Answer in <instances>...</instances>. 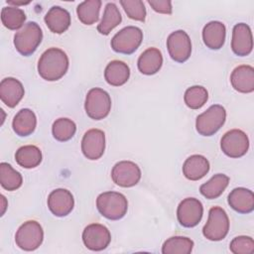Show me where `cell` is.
Listing matches in <instances>:
<instances>
[{
	"label": "cell",
	"instance_id": "cell-1",
	"mask_svg": "<svg viewBox=\"0 0 254 254\" xmlns=\"http://www.w3.org/2000/svg\"><path fill=\"white\" fill-rule=\"evenodd\" d=\"M68 58L59 48H50L45 51L38 62L40 76L48 81L61 79L68 69Z\"/></svg>",
	"mask_w": 254,
	"mask_h": 254
},
{
	"label": "cell",
	"instance_id": "cell-2",
	"mask_svg": "<svg viewBox=\"0 0 254 254\" xmlns=\"http://www.w3.org/2000/svg\"><path fill=\"white\" fill-rule=\"evenodd\" d=\"M99 213L107 219L119 220L128 210V201L124 194L117 191H104L96 198Z\"/></svg>",
	"mask_w": 254,
	"mask_h": 254
},
{
	"label": "cell",
	"instance_id": "cell-3",
	"mask_svg": "<svg viewBox=\"0 0 254 254\" xmlns=\"http://www.w3.org/2000/svg\"><path fill=\"white\" fill-rule=\"evenodd\" d=\"M43 40V32L36 22L26 23L14 36L16 50L25 57L31 56L40 46Z\"/></svg>",
	"mask_w": 254,
	"mask_h": 254
},
{
	"label": "cell",
	"instance_id": "cell-4",
	"mask_svg": "<svg viewBox=\"0 0 254 254\" xmlns=\"http://www.w3.org/2000/svg\"><path fill=\"white\" fill-rule=\"evenodd\" d=\"M225 119V108L222 105L213 104L196 117V131L202 136H212L223 126Z\"/></svg>",
	"mask_w": 254,
	"mask_h": 254
},
{
	"label": "cell",
	"instance_id": "cell-5",
	"mask_svg": "<svg viewBox=\"0 0 254 254\" xmlns=\"http://www.w3.org/2000/svg\"><path fill=\"white\" fill-rule=\"evenodd\" d=\"M229 231V218L220 206H213L208 211V219L202 228L203 236L211 241H220Z\"/></svg>",
	"mask_w": 254,
	"mask_h": 254
},
{
	"label": "cell",
	"instance_id": "cell-6",
	"mask_svg": "<svg viewBox=\"0 0 254 254\" xmlns=\"http://www.w3.org/2000/svg\"><path fill=\"white\" fill-rule=\"evenodd\" d=\"M143 41V32L135 26H127L118 31L111 39V48L114 52L131 55L141 45Z\"/></svg>",
	"mask_w": 254,
	"mask_h": 254
},
{
	"label": "cell",
	"instance_id": "cell-7",
	"mask_svg": "<svg viewBox=\"0 0 254 254\" xmlns=\"http://www.w3.org/2000/svg\"><path fill=\"white\" fill-rule=\"evenodd\" d=\"M84 109L87 116L93 120L105 118L111 109L110 95L102 88H91L86 94Z\"/></svg>",
	"mask_w": 254,
	"mask_h": 254
},
{
	"label": "cell",
	"instance_id": "cell-8",
	"mask_svg": "<svg viewBox=\"0 0 254 254\" xmlns=\"http://www.w3.org/2000/svg\"><path fill=\"white\" fill-rule=\"evenodd\" d=\"M44 240V230L41 224L35 220L24 222L15 234V242L19 248L25 251L38 249Z\"/></svg>",
	"mask_w": 254,
	"mask_h": 254
},
{
	"label": "cell",
	"instance_id": "cell-9",
	"mask_svg": "<svg viewBox=\"0 0 254 254\" xmlns=\"http://www.w3.org/2000/svg\"><path fill=\"white\" fill-rule=\"evenodd\" d=\"M220 148L230 158H240L249 149V139L245 132L239 129L227 131L221 138Z\"/></svg>",
	"mask_w": 254,
	"mask_h": 254
},
{
	"label": "cell",
	"instance_id": "cell-10",
	"mask_svg": "<svg viewBox=\"0 0 254 254\" xmlns=\"http://www.w3.org/2000/svg\"><path fill=\"white\" fill-rule=\"evenodd\" d=\"M203 214V206L199 199L195 197H187L183 199L177 209V217L180 224L184 227L196 226Z\"/></svg>",
	"mask_w": 254,
	"mask_h": 254
},
{
	"label": "cell",
	"instance_id": "cell-11",
	"mask_svg": "<svg viewBox=\"0 0 254 254\" xmlns=\"http://www.w3.org/2000/svg\"><path fill=\"white\" fill-rule=\"evenodd\" d=\"M167 49L172 60L185 63L191 54V42L189 35L183 30L171 33L167 39Z\"/></svg>",
	"mask_w": 254,
	"mask_h": 254
},
{
	"label": "cell",
	"instance_id": "cell-12",
	"mask_svg": "<svg viewBox=\"0 0 254 254\" xmlns=\"http://www.w3.org/2000/svg\"><path fill=\"white\" fill-rule=\"evenodd\" d=\"M141 175L138 165L131 161H120L114 165L111 171L112 181L122 188H131L137 185Z\"/></svg>",
	"mask_w": 254,
	"mask_h": 254
},
{
	"label": "cell",
	"instance_id": "cell-13",
	"mask_svg": "<svg viewBox=\"0 0 254 254\" xmlns=\"http://www.w3.org/2000/svg\"><path fill=\"white\" fill-rule=\"evenodd\" d=\"M84 246L92 251H101L107 248L111 241V234L108 228L99 223L87 225L82 232Z\"/></svg>",
	"mask_w": 254,
	"mask_h": 254
},
{
	"label": "cell",
	"instance_id": "cell-14",
	"mask_svg": "<svg viewBox=\"0 0 254 254\" xmlns=\"http://www.w3.org/2000/svg\"><path fill=\"white\" fill-rule=\"evenodd\" d=\"M105 150V134L100 129H89L81 140V151L88 160H98Z\"/></svg>",
	"mask_w": 254,
	"mask_h": 254
},
{
	"label": "cell",
	"instance_id": "cell-15",
	"mask_svg": "<svg viewBox=\"0 0 254 254\" xmlns=\"http://www.w3.org/2000/svg\"><path fill=\"white\" fill-rule=\"evenodd\" d=\"M253 49V37L250 27L245 23H238L233 27L231 50L239 57H246Z\"/></svg>",
	"mask_w": 254,
	"mask_h": 254
},
{
	"label": "cell",
	"instance_id": "cell-16",
	"mask_svg": "<svg viewBox=\"0 0 254 254\" xmlns=\"http://www.w3.org/2000/svg\"><path fill=\"white\" fill-rule=\"evenodd\" d=\"M73 206V195L65 189H56L48 196V207L51 212L58 217L69 214Z\"/></svg>",
	"mask_w": 254,
	"mask_h": 254
},
{
	"label": "cell",
	"instance_id": "cell-17",
	"mask_svg": "<svg viewBox=\"0 0 254 254\" xmlns=\"http://www.w3.org/2000/svg\"><path fill=\"white\" fill-rule=\"evenodd\" d=\"M25 89L21 81L14 77H6L0 82V98L10 108L15 107L23 98Z\"/></svg>",
	"mask_w": 254,
	"mask_h": 254
},
{
	"label": "cell",
	"instance_id": "cell-18",
	"mask_svg": "<svg viewBox=\"0 0 254 254\" xmlns=\"http://www.w3.org/2000/svg\"><path fill=\"white\" fill-rule=\"evenodd\" d=\"M232 87L241 93L254 91V68L248 64L236 66L230 75Z\"/></svg>",
	"mask_w": 254,
	"mask_h": 254
},
{
	"label": "cell",
	"instance_id": "cell-19",
	"mask_svg": "<svg viewBox=\"0 0 254 254\" xmlns=\"http://www.w3.org/2000/svg\"><path fill=\"white\" fill-rule=\"evenodd\" d=\"M228 204L238 213L247 214L254 209V193L246 188H235L228 194Z\"/></svg>",
	"mask_w": 254,
	"mask_h": 254
},
{
	"label": "cell",
	"instance_id": "cell-20",
	"mask_svg": "<svg viewBox=\"0 0 254 254\" xmlns=\"http://www.w3.org/2000/svg\"><path fill=\"white\" fill-rule=\"evenodd\" d=\"M226 28L219 21L208 22L202 30V40L204 45L210 50H219L225 42Z\"/></svg>",
	"mask_w": 254,
	"mask_h": 254
},
{
	"label": "cell",
	"instance_id": "cell-21",
	"mask_svg": "<svg viewBox=\"0 0 254 254\" xmlns=\"http://www.w3.org/2000/svg\"><path fill=\"white\" fill-rule=\"evenodd\" d=\"M45 23L51 32L63 34L70 26V14L64 8L53 6L45 15Z\"/></svg>",
	"mask_w": 254,
	"mask_h": 254
},
{
	"label": "cell",
	"instance_id": "cell-22",
	"mask_svg": "<svg viewBox=\"0 0 254 254\" xmlns=\"http://www.w3.org/2000/svg\"><path fill=\"white\" fill-rule=\"evenodd\" d=\"M138 69L141 73L152 75L157 73L163 64V56L157 48H149L145 50L138 59Z\"/></svg>",
	"mask_w": 254,
	"mask_h": 254
},
{
	"label": "cell",
	"instance_id": "cell-23",
	"mask_svg": "<svg viewBox=\"0 0 254 254\" xmlns=\"http://www.w3.org/2000/svg\"><path fill=\"white\" fill-rule=\"evenodd\" d=\"M209 171L208 160L201 155L190 156L183 165V174L190 181L202 179Z\"/></svg>",
	"mask_w": 254,
	"mask_h": 254
},
{
	"label": "cell",
	"instance_id": "cell-24",
	"mask_svg": "<svg viewBox=\"0 0 254 254\" xmlns=\"http://www.w3.org/2000/svg\"><path fill=\"white\" fill-rule=\"evenodd\" d=\"M37 126V117L34 111L29 108L21 109L15 116L12 122L14 132L21 137L31 135Z\"/></svg>",
	"mask_w": 254,
	"mask_h": 254
},
{
	"label": "cell",
	"instance_id": "cell-25",
	"mask_svg": "<svg viewBox=\"0 0 254 254\" xmlns=\"http://www.w3.org/2000/svg\"><path fill=\"white\" fill-rule=\"evenodd\" d=\"M130 76V68L122 61H111L105 67L104 78L112 86H121L127 82Z\"/></svg>",
	"mask_w": 254,
	"mask_h": 254
},
{
	"label": "cell",
	"instance_id": "cell-26",
	"mask_svg": "<svg viewBox=\"0 0 254 254\" xmlns=\"http://www.w3.org/2000/svg\"><path fill=\"white\" fill-rule=\"evenodd\" d=\"M17 164L25 169L38 167L42 162V152L35 145H26L20 147L15 154Z\"/></svg>",
	"mask_w": 254,
	"mask_h": 254
},
{
	"label": "cell",
	"instance_id": "cell-27",
	"mask_svg": "<svg viewBox=\"0 0 254 254\" xmlns=\"http://www.w3.org/2000/svg\"><path fill=\"white\" fill-rule=\"evenodd\" d=\"M229 184V178L224 174H216L199 188L200 193L207 199L219 197Z\"/></svg>",
	"mask_w": 254,
	"mask_h": 254
},
{
	"label": "cell",
	"instance_id": "cell-28",
	"mask_svg": "<svg viewBox=\"0 0 254 254\" xmlns=\"http://www.w3.org/2000/svg\"><path fill=\"white\" fill-rule=\"evenodd\" d=\"M122 21V16L115 3L109 2L104 8V13L100 23L97 26V31L101 35H108Z\"/></svg>",
	"mask_w": 254,
	"mask_h": 254
},
{
	"label": "cell",
	"instance_id": "cell-29",
	"mask_svg": "<svg viewBox=\"0 0 254 254\" xmlns=\"http://www.w3.org/2000/svg\"><path fill=\"white\" fill-rule=\"evenodd\" d=\"M100 8V0H86L77 5L76 14L82 24L92 25L98 21Z\"/></svg>",
	"mask_w": 254,
	"mask_h": 254
},
{
	"label": "cell",
	"instance_id": "cell-30",
	"mask_svg": "<svg viewBox=\"0 0 254 254\" xmlns=\"http://www.w3.org/2000/svg\"><path fill=\"white\" fill-rule=\"evenodd\" d=\"M22 175L10 164L5 162L0 164V184L3 189L9 191L16 190L22 186Z\"/></svg>",
	"mask_w": 254,
	"mask_h": 254
},
{
	"label": "cell",
	"instance_id": "cell-31",
	"mask_svg": "<svg viewBox=\"0 0 254 254\" xmlns=\"http://www.w3.org/2000/svg\"><path fill=\"white\" fill-rule=\"evenodd\" d=\"M193 248V241L185 236H173L168 238L163 246V254H190Z\"/></svg>",
	"mask_w": 254,
	"mask_h": 254
},
{
	"label": "cell",
	"instance_id": "cell-32",
	"mask_svg": "<svg viewBox=\"0 0 254 254\" xmlns=\"http://www.w3.org/2000/svg\"><path fill=\"white\" fill-rule=\"evenodd\" d=\"M2 24L9 30H18L22 28L26 21L25 12L18 7L8 6L1 10Z\"/></svg>",
	"mask_w": 254,
	"mask_h": 254
},
{
	"label": "cell",
	"instance_id": "cell-33",
	"mask_svg": "<svg viewBox=\"0 0 254 254\" xmlns=\"http://www.w3.org/2000/svg\"><path fill=\"white\" fill-rule=\"evenodd\" d=\"M76 131L75 123L68 118H59L52 126V133L56 140L65 142L70 140Z\"/></svg>",
	"mask_w": 254,
	"mask_h": 254
},
{
	"label": "cell",
	"instance_id": "cell-34",
	"mask_svg": "<svg viewBox=\"0 0 254 254\" xmlns=\"http://www.w3.org/2000/svg\"><path fill=\"white\" fill-rule=\"evenodd\" d=\"M208 99V92L205 87L193 85L189 87L184 95L186 105L190 109H199Z\"/></svg>",
	"mask_w": 254,
	"mask_h": 254
},
{
	"label": "cell",
	"instance_id": "cell-35",
	"mask_svg": "<svg viewBox=\"0 0 254 254\" xmlns=\"http://www.w3.org/2000/svg\"><path fill=\"white\" fill-rule=\"evenodd\" d=\"M120 4L127 16L135 21L144 22L146 19L145 4L141 0H121Z\"/></svg>",
	"mask_w": 254,
	"mask_h": 254
},
{
	"label": "cell",
	"instance_id": "cell-36",
	"mask_svg": "<svg viewBox=\"0 0 254 254\" xmlns=\"http://www.w3.org/2000/svg\"><path fill=\"white\" fill-rule=\"evenodd\" d=\"M229 249L233 254H252L254 253V240L246 235L236 236L230 242Z\"/></svg>",
	"mask_w": 254,
	"mask_h": 254
},
{
	"label": "cell",
	"instance_id": "cell-37",
	"mask_svg": "<svg viewBox=\"0 0 254 254\" xmlns=\"http://www.w3.org/2000/svg\"><path fill=\"white\" fill-rule=\"evenodd\" d=\"M148 4L152 7V9L161 14L171 15L173 8L172 2L169 0H149Z\"/></svg>",
	"mask_w": 254,
	"mask_h": 254
},
{
	"label": "cell",
	"instance_id": "cell-38",
	"mask_svg": "<svg viewBox=\"0 0 254 254\" xmlns=\"http://www.w3.org/2000/svg\"><path fill=\"white\" fill-rule=\"evenodd\" d=\"M1 201H2V211H1V215L4 214L5 210H6V207H7V203H6V198L3 194H1Z\"/></svg>",
	"mask_w": 254,
	"mask_h": 254
},
{
	"label": "cell",
	"instance_id": "cell-39",
	"mask_svg": "<svg viewBox=\"0 0 254 254\" xmlns=\"http://www.w3.org/2000/svg\"><path fill=\"white\" fill-rule=\"evenodd\" d=\"M8 4H11V5H14L15 7H17L18 5H26V4H29L30 2H18V1H7Z\"/></svg>",
	"mask_w": 254,
	"mask_h": 254
}]
</instances>
